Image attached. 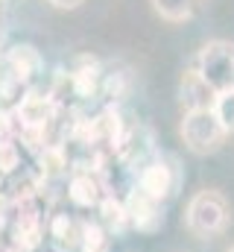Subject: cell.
Wrapping results in <instances>:
<instances>
[{
	"label": "cell",
	"instance_id": "1",
	"mask_svg": "<svg viewBox=\"0 0 234 252\" xmlns=\"http://www.w3.org/2000/svg\"><path fill=\"white\" fill-rule=\"evenodd\" d=\"M232 217V208L226 202V196L214 188H205L190 196L187 211H184V223L190 229V235L196 238H214L220 232H226Z\"/></svg>",
	"mask_w": 234,
	"mask_h": 252
},
{
	"label": "cell",
	"instance_id": "2",
	"mask_svg": "<svg viewBox=\"0 0 234 252\" xmlns=\"http://www.w3.org/2000/svg\"><path fill=\"white\" fill-rule=\"evenodd\" d=\"M199 76L205 79V85L214 91V94H223V91H234V44L232 41H208L199 56L196 64Z\"/></svg>",
	"mask_w": 234,
	"mask_h": 252
},
{
	"label": "cell",
	"instance_id": "3",
	"mask_svg": "<svg viewBox=\"0 0 234 252\" xmlns=\"http://www.w3.org/2000/svg\"><path fill=\"white\" fill-rule=\"evenodd\" d=\"M178 135L184 141V147L196 156H208V153H217L223 147V141L229 138V132L220 126L217 115L211 109H199V112H184L181 126H178Z\"/></svg>",
	"mask_w": 234,
	"mask_h": 252
},
{
	"label": "cell",
	"instance_id": "4",
	"mask_svg": "<svg viewBox=\"0 0 234 252\" xmlns=\"http://www.w3.org/2000/svg\"><path fill=\"white\" fill-rule=\"evenodd\" d=\"M181 176H178V167L176 161L164 158V156H155V158H146L141 167H138V185L135 188L144 190L146 196L164 202L167 196H173L178 188Z\"/></svg>",
	"mask_w": 234,
	"mask_h": 252
},
{
	"label": "cell",
	"instance_id": "5",
	"mask_svg": "<svg viewBox=\"0 0 234 252\" xmlns=\"http://www.w3.org/2000/svg\"><path fill=\"white\" fill-rule=\"evenodd\" d=\"M126 202V214H129V226L144 232V235H152L164 226V208L158 199L146 196L144 190L132 188V193L123 199Z\"/></svg>",
	"mask_w": 234,
	"mask_h": 252
},
{
	"label": "cell",
	"instance_id": "6",
	"mask_svg": "<svg viewBox=\"0 0 234 252\" xmlns=\"http://www.w3.org/2000/svg\"><path fill=\"white\" fill-rule=\"evenodd\" d=\"M3 67L12 73V79L21 85V88H27L41 70H44V59H41V53L32 47V44H15V47H9V53L0 59Z\"/></svg>",
	"mask_w": 234,
	"mask_h": 252
},
{
	"label": "cell",
	"instance_id": "7",
	"mask_svg": "<svg viewBox=\"0 0 234 252\" xmlns=\"http://www.w3.org/2000/svg\"><path fill=\"white\" fill-rule=\"evenodd\" d=\"M106 193H109V188L103 185L97 170H76L67 182V196L76 208H97Z\"/></svg>",
	"mask_w": 234,
	"mask_h": 252
},
{
	"label": "cell",
	"instance_id": "8",
	"mask_svg": "<svg viewBox=\"0 0 234 252\" xmlns=\"http://www.w3.org/2000/svg\"><path fill=\"white\" fill-rule=\"evenodd\" d=\"M214 91L205 85V79L199 76L196 67H187L178 79V100L184 106V112H199V109H211L214 106Z\"/></svg>",
	"mask_w": 234,
	"mask_h": 252
},
{
	"label": "cell",
	"instance_id": "9",
	"mask_svg": "<svg viewBox=\"0 0 234 252\" xmlns=\"http://www.w3.org/2000/svg\"><path fill=\"white\" fill-rule=\"evenodd\" d=\"M100 82H103V70H100V64L94 59L82 56L79 62L73 64V70H70V91L76 97H82V100L94 97L100 91Z\"/></svg>",
	"mask_w": 234,
	"mask_h": 252
},
{
	"label": "cell",
	"instance_id": "10",
	"mask_svg": "<svg viewBox=\"0 0 234 252\" xmlns=\"http://www.w3.org/2000/svg\"><path fill=\"white\" fill-rule=\"evenodd\" d=\"M100 217H103V229L109 232V235H117V232H123V229H129V214H126V202L115 196L112 190L100 199Z\"/></svg>",
	"mask_w": 234,
	"mask_h": 252
},
{
	"label": "cell",
	"instance_id": "11",
	"mask_svg": "<svg viewBox=\"0 0 234 252\" xmlns=\"http://www.w3.org/2000/svg\"><path fill=\"white\" fill-rule=\"evenodd\" d=\"M149 3H152L155 15L164 18V21H170V24L190 21L199 12V6H202V0H149Z\"/></svg>",
	"mask_w": 234,
	"mask_h": 252
},
{
	"label": "cell",
	"instance_id": "12",
	"mask_svg": "<svg viewBox=\"0 0 234 252\" xmlns=\"http://www.w3.org/2000/svg\"><path fill=\"white\" fill-rule=\"evenodd\" d=\"M82 223H85V220H76V217H70V214H56V217L50 220V238L56 241V247L70 250V247L79 244Z\"/></svg>",
	"mask_w": 234,
	"mask_h": 252
},
{
	"label": "cell",
	"instance_id": "13",
	"mask_svg": "<svg viewBox=\"0 0 234 252\" xmlns=\"http://www.w3.org/2000/svg\"><path fill=\"white\" fill-rule=\"evenodd\" d=\"M76 247H79V252H112V235H109L100 223L85 220Z\"/></svg>",
	"mask_w": 234,
	"mask_h": 252
},
{
	"label": "cell",
	"instance_id": "14",
	"mask_svg": "<svg viewBox=\"0 0 234 252\" xmlns=\"http://www.w3.org/2000/svg\"><path fill=\"white\" fill-rule=\"evenodd\" d=\"M21 164V147L15 135H0V176L15 173Z\"/></svg>",
	"mask_w": 234,
	"mask_h": 252
},
{
	"label": "cell",
	"instance_id": "15",
	"mask_svg": "<svg viewBox=\"0 0 234 252\" xmlns=\"http://www.w3.org/2000/svg\"><path fill=\"white\" fill-rule=\"evenodd\" d=\"M211 112L217 115L220 126L232 135V132H234V91H223V94H217V97H214Z\"/></svg>",
	"mask_w": 234,
	"mask_h": 252
},
{
	"label": "cell",
	"instance_id": "16",
	"mask_svg": "<svg viewBox=\"0 0 234 252\" xmlns=\"http://www.w3.org/2000/svg\"><path fill=\"white\" fill-rule=\"evenodd\" d=\"M53 9H76V6H82L85 0H47Z\"/></svg>",
	"mask_w": 234,
	"mask_h": 252
},
{
	"label": "cell",
	"instance_id": "17",
	"mask_svg": "<svg viewBox=\"0 0 234 252\" xmlns=\"http://www.w3.org/2000/svg\"><path fill=\"white\" fill-rule=\"evenodd\" d=\"M44 252H67V250H61V247H56V244H53V247H44Z\"/></svg>",
	"mask_w": 234,
	"mask_h": 252
},
{
	"label": "cell",
	"instance_id": "18",
	"mask_svg": "<svg viewBox=\"0 0 234 252\" xmlns=\"http://www.w3.org/2000/svg\"><path fill=\"white\" fill-rule=\"evenodd\" d=\"M0 47H3V30H0ZM0 59H3V53H0Z\"/></svg>",
	"mask_w": 234,
	"mask_h": 252
},
{
	"label": "cell",
	"instance_id": "19",
	"mask_svg": "<svg viewBox=\"0 0 234 252\" xmlns=\"http://www.w3.org/2000/svg\"><path fill=\"white\" fill-rule=\"evenodd\" d=\"M229 252H234V247H232V250H229Z\"/></svg>",
	"mask_w": 234,
	"mask_h": 252
}]
</instances>
